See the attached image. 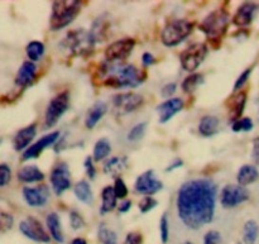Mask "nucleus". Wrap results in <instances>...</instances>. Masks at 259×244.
I'll return each instance as SVG.
<instances>
[{"instance_id": "c9c22d12", "label": "nucleus", "mask_w": 259, "mask_h": 244, "mask_svg": "<svg viewBox=\"0 0 259 244\" xmlns=\"http://www.w3.org/2000/svg\"><path fill=\"white\" fill-rule=\"evenodd\" d=\"M147 131V123L143 121V123H138L133 127V128L129 131L128 136H126V139L129 142H138L139 139H142L146 134Z\"/></svg>"}, {"instance_id": "2eb2a0df", "label": "nucleus", "mask_w": 259, "mask_h": 244, "mask_svg": "<svg viewBox=\"0 0 259 244\" xmlns=\"http://www.w3.org/2000/svg\"><path fill=\"white\" fill-rule=\"evenodd\" d=\"M23 199L29 207L42 208L50 199V191L46 185H39L35 187L25 186L23 187Z\"/></svg>"}, {"instance_id": "13d9d810", "label": "nucleus", "mask_w": 259, "mask_h": 244, "mask_svg": "<svg viewBox=\"0 0 259 244\" xmlns=\"http://www.w3.org/2000/svg\"><path fill=\"white\" fill-rule=\"evenodd\" d=\"M239 244H240V243H239Z\"/></svg>"}, {"instance_id": "393cba45", "label": "nucleus", "mask_w": 259, "mask_h": 244, "mask_svg": "<svg viewBox=\"0 0 259 244\" xmlns=\"http://www.w3.org/2000/svg\"><path fill=\"white\" fill-rule=\"evenodd\" d=\"M220 120L215 115H205L202 116L199 123V133L202 137H214L215 134L219 133Z\"/></svg>"}, {"instance_id": "6e6d98bb", "label": "nucleus", "mask_w": 259, "mask_h": 244, "mask_svg": "<svg viewBox=\"0 0 259 244\" xmlns=\"http://www.w3.org/2000/svg\"><path fill=\"white\" fill-rule=\"evenodd\" d=\"M257 106H258V119H259V96L257 99Z\"/></svg>"}, {"instance_id": "7c9ffc66", "label": "nucleus", "mask_w": 259, "mask_h": 244, "mask_svg": "<svg viewBox=\"0 0 259 244\" xmlns=\"http://www.w3.org/2000/svg\"><path fill=\"white\" fill-rule=\"evenodd\" d=\"M111 152V144L109 142V139L106 138H100L94 146V152H93V159L96 162H100L103 159L108 158L109 154Z\"/></svg>"}, {"instance_id": "09e8293b", "label": "nucleus", "mask_w": 259, "mask_h": 244, "mask_svg": "<svg viewBox=\"0 0 259 244\" xmlns=\"http://www.w3.org/2000/svg\"><path fill=\"white\" fill-rule=\"evenodd\" d=\"M176 89H177V85L176 83H169V84H166V85L162 88L161 90V95L163 96V98H168L171 99V96L174 95L175 93H176Z\"/></svg>"}, {"instance_id": "864d4df0", "label": "nucleus", "mask_w": 259, "mask_h": 244, "mask_svg": "<svg viewBox=\"0 0 259 244\" xmlns=\"http://www.w3.org/2000/svg\"><path fill=\"white\" fill-rule=\"evenodd\" d=\"M132 208V201L131 200H125V201L121 202L119 205V213H128Z\"/></svg>"}, {"instance_id": "58836bf2", "label": "nucleus", "mask_w": 259, "mask_h": 244, "mask_svg": "<svg viewBox=\"0 0 259 244\" xmlns=\"http://www.w3.org/2000/svg\"><path fill=\"white\" fill-rule=\"evenodd\" d=\"M157 205H158V201H157L154 197L146 196L142 199L141 202H139V210H141L142 214H147V213H149L151 210H153Z\"/></svg>"}, {"instance_id": "a211bd4d", "label": "nucleus", "mask_w": 259, "mask_h": 244, "mask_svg": "<svg viewBox=\"0 0 259 244\" xmlns=\"http://www.w3.org/2000/svg\"><path fill=\"white\" fill-rule=\"evenodd\" d=\"M257 10L258 5L254 4V3H243V4L238 8L237 12H235L234 17H233L232 19V23L240 28L248 27L249 24H252Z\"/></svg>"}, {"instance_id": "412c9836", "label": "nucleus", "mask_w": 259, "mask_h": 244, "mask_svg": "<svg viewBox=\"0 0 259 244\" xmlns=\"http://www.w3.org/2000/svg\"><path fill=\"white\" fill-rule=\"evenodd\" d=\"M35 134H37V126L35 124H30V126L24 127L20 131H18L13 138V147H14L15 151H25L34 139Z\"/></svg>"}, {"instance_id": "f257e3e1", "label": "nucleus", "mask_w": 259, "mask_h": 244, "mask_svg": "<svg viewBox=\"0 0 259 244\" xmlns=\"http://www.w3.org/2000/svg\"><path fill=\"white\" fill-rule=\"evenodd\" d=\"M218 186L209 179H195L177 192V214L190 229L197 230L214 220Z\"/></svg>"}, {"instance_id": "c85d7f7f", "label": "nucleus", "mask_w": 259, "mask_h": 244, "mask_svg": "<svg viewBox=\"0 0 259 244\" xmlns=\"http://www.w3.org/2000/svg\"><path fill=\"white\" fill-rule=\"evenodd\" d=\"M73 194L78 201L83 202L86 205H91L94 201L93 190H91L90 184L86 180H81L73 187Z\"/></svg>"}, {"instance_id": "4d7b16f0", "label": "nucleus", "mask_w": 259, "mask_h": 244, "mask_svg": "<svg viewBox=\"0 0 259 244\" xmlns=\"http://www.w3.org/2000/svg\"><path fill=\"white\" fill-rule=\"evenodd\" d=\"M184 244H194V243H191V242H185Z\"/></svg>"}, {"instance_id": "aec40b11", "label": "nucleus", "mask_w": 259, "mask_h": 244, "mask_svg": "<svg viewBox=\"0 0 259 244\" xmlns=\"http://www.w3.org/2000/svg\"><path fill=\"white\" fill-rule=\"evenodd\" d=\"M35 75H37V65L32 61H25L18 70L17 76H15V85L19 88H28L34 81Z\"/></svg>"}, {"instance_id": "a19ab883", "label": "nucleus", "mask_w": 259, "mask_h": 244, "mask_svg": "<svg viewBox=\"0 0 259 244\" xmlns=\"http://www.w3.org/2000/svg\"><path fill=\"white\" fill-rule=\"evenodd\" d=\"M70 225L73 230L82 229L85 227V220H83L82 215L76 212V210L70 212Z\"/></svg>"}, {"instance_id": "f704fd0d", "label": "nucleus", "mask_w": 259, "mask_h": 244, "mask_svg": "<svg viewBox=\"0 0 259 244\" xmlns=\"http://www.w3.org/2000/svg\"><path fill=\"white\" fill-rule=\"evenodd\" d=\"M98 237L101 244H118V235H116V233L106 228L104 224L99 227Z\"/></svg>"}, {"instance_id": "4468645a", "label": "nucleus", "mask_w": 259, "mask_h": 244, "mask_svg": "<svg viewBox=\"0 0 259 244\" xmlns=\"http://www.w3.org/2000/svg\"><path fill=\"white\" fill-rule=\"evenodd\" d=\"M162 187H163V184L159 180H157L153 170H148V171L139 175L136 180V184H134L136 191L138 194L147 195V196L157 194L158 191H161Z\"/></svg>"}, {"instance_id": "e433bc0d", "label": "nucleus", "mask_w": 259, "mask_h": 244, "mask_svg": "<svg viewBox=\"0 0 259 244\" xmlns=\"http://www.w3.org/2000/svg\"><path fill=\"white\" fill-rule=\"evenodd\" d=\"M253 120L250 118H242L239 120L232 123V129L233 132L238 133V132H249L253 129Z\"/></svg>"}, {"instance_id": "1a4fd4ad", "label": "nucleus", "mask_w": 259, "mask_h": 244, "mask_svg": "<svg viewBox=\"0 0 259 244\" xmlns=\"http://www.w3.org/2000/svg\"><path fill=\"white\" fill-rule=\"evenodd\" d=\"M136 47V39L133 38H123L110 43L105 50V60L109 62H123L131 56Z\"/></svg>"}, {"instance_id": "b1692460", "label": "nucleus", "mask_w": 259, "mask_h": 244, "mask_svg": "<svg viewBox=\"0 0 259 244\" xmlns=\"http://www.w3.org/2000/svg\"><path fill=\"white\" fill-rule=\"evenodd\" d=\"M17 177L23 184H33V182L42 181L45 179V174L35 165H28L18 171Z\"/></svg>"}, {"instance_id": "de8ad7c7", "label": "nucleus", "mask_w": 259, "mask_h": 244, "mask_svg": "<svg viewBox=\"0 0 259 244\" xmlns=\"http://www.w3.org/2000/svg\"><path fill=\"white\" fill-rule=\"evenodd\" d=\"M83 166H85L86 175L90 177V180H94L96 176V169L93 164V157H86L85 162H83Z\"/></svg>"}, {"instance_id": "5fc2aeb1", "label": "nucleus", "mask_w": 259, "mask_h": 244, "mask_svg": "<svg viewBox=\"0 0 259 244\" xmlns=\"http://www.w3.org/2000/svg\"><path fill=\"white\" fill-rule=\"evenodd\" d=\"M71 244H88V242H86L83 238H75V239L71 242Z\"/></svg>"}, {"instance_id": "7ed1b4c3", "label": "nucleus", "mask_w": 259, "mask_h": 244, "mask_svg": "<svg viewBox=\"0 0 259 244\" xmlns=\"http://www.w3.org/2000/svg\"><path fill=\"white\" fill-rule=\"evenodd\" d=\"M81 10V2H53L52 14L50 19L51 30H61L70 25Z\"/></svg>"}, {"instance_id": "f3484780", "label": "nucleus", "mask_w": 259, "mask_h": 244, "mask_svg": "<svg viewBox=\"0 0 259 244\" xmlns=\"http://www.w3.org/2000/svg\"><path fill=\"white\" fill-rule=\"evenodd\" d=\"M184 109V100L180 98H171L167 99L166 101L159 104L156 108L157 113H158L159 119L158 121L161 124H166L167 121L171 120L177 113Z\"/></svg>"}, {"instance_id": "423d86ee", "label": "nucleus", "mask_w": 259, "mask_h": 244, "mask_svg": "<svg viewBox=\"0 0 259 244\" xmlns=\"http://www.w3.org/2000/svg\"><path fill=\"white\" fill-rule=\"evenodd\" d=\"M194 23L187 19H174L161 32V40L166 47H176L192 33Z\"/></svg>"}, {"instance_id": "72a5a7b5", "label": "nucleus", "mask_w": 259, "mask_h": 244, "mask_svg": "<svg viewBox=\"0 0 259 244\" xmlns=\"http://www.w3.org/2000/svg\"><path fill=\"white\" fill-rule=\"evenodd\" d=\"M25 53L32 62H37L45 55V45L40 40H32L25 47Z\"/></svg>"}, {"instance_id": "8fccbe9b", "label": "nucleus", "mask_w": 259, "mask_h": 244, "mask_svg": "<svg viewBox=\"0 0 259 244\" xmlns=\"http://www.w3.org/2000/svg\"><path fill=\"white\" fill-rule=\"evenodd\" d=\"M252 158L255 165L259 166V137L253 139V148H252Z\"/></svg>"}, {"instance_id": "ddd939ff", "label": "nucleus", "mask_w": 259, "mask_h": 244, "mask_svg": "<svg viewBox=\"0 0 259 244\" xmlns=\"http://www.w3.org/2000/svg\"><path fill=\"white\" fill-rule=\"evenodd\" d=\"M19 230L28 239L37 243H50L51 235L45 230L43 225L38 219L33 217L25 218L19 223Z\"/></svg>"}, {"instance_id": "603ef678", "label": "nucleus", "mask_w": 259, "mask_h": 244, "mask_svg": "<svg viewBox=\"0 0 259 244\" xmlns=\"http://www.w3.org/2000/svg\"><path fill=\"white\" fill-rule=\"evenodd\" d=\"M182 166H184V161H182V159H180V158H177V159H175V161L172 162V164L169 165L168 167H167L166 171L171 172V171H174V170L180 169V167H182Z\"/></svg>"}, {"instance_id": "a878e982", "label": "nucleus", "mask_w": 259, "mask_h": 244, "mask_svg": "<svg viewBox=\"0 0 259 244\" xmlns=\"http://www.w3.org/2000/svg\"><path fill=\"white\" fill-rule=\"evenodd\" d=\"M259 179V171L255 166L253 165H244L239 169L237 175V181L238 185L245 187L248 185L254 184Z\"/></svg>"}, {"instance_id": "5701e85b", "label": "nucleus", "mask_w": 259, "mask_h": 244, "mask_svg": "<svg viewBox=\"0 0 259 244\" xmlns=\"http://www.w3.org/2000/svg\"><path fill=\"white\" fill-rule=\"evenodd\" d=\"M108 111V105L103 101H98V103L94 104L90 109H89L88 114H86L85 118V127L88 129H94L96 127V124L104 118V115Z\"/></svg>"}, {"instance_id": "37998d69", "label": "nucleus", "mask_w": 259, "mask_h": 244, "mask_svg": "<svg viewBox=\"0 0 259 244\" xmlns=\"http://www.w3.org/2000/svg\"><path fill=\"white\" fill-rule=\"evenodd\" d=\"M12 180V170L7 164H0V187L7 186Z\"/></svg>"}, {"instance_id": "39448f33", "label": "nucleus", "mask_w": 259, "mask_h": 244, "mask_svg": "<svg viewBox=\"0 0 259 244\" xmlns=\"http://www.w3.org/2000/svg\"><path fill=\"white\" fill-rule=\"evenodd\" d=\"M229 25V14L224 9H217L209 13L200 23L199 28L214 42H220L223 35L227 33Z\"/></svg>"}, {"instance_id": "f8f14e48", "label": "nucleus", "mask_w": 259, "mask_h": 244, "mask_svg": "<svg viewBox=\"0 0 259 244\" xmlns=\"http://www.w3.org/2000/svg\"><path fill=\"white\" fill-rule=\"evenodd\" d=\"M51 187L55 195L60 196L71 187V172L65 162L55 165L50 175Z\"/></svg>"}, {"instance_id": "6e6552de", "label": "nucleus", "mask_w": 259, "mask_h": 244, "mask_svg": "<svg viewBox=\"0 0 259 244\" xmlns=\"http://www.w3.org/2000/svg\"><path fill=\"white\" fill-rule=\"evenodd\" d=\"M207 55V46L205 43L196 42L192 45L187 46L180 56L181 66L187 72H194L195 70L199 68L202 61L205 60Z\"/></svg>"}, {"instance_id": "473e14b6", "label": "nucleus", "mask_w": 259, "mask_h": 244, "mask_svg": "<svg viewBox=\"0 0 259 244\" xmlns=\"http://www.w3.org/2000/svg\"><path fill=\"white\" fill-rule=\"evenodd\" d=\"M205 81V77L202 73L195 72L187 76L184 81H182V90L186 94H192L200 85H202Z\"/></svg>"}, {"instance_id": "49530a36", "label": "nucleus", "mask_w": 259, "mask_h": 244, "mask_svg": "<svg viewBox=\"0 0 259 244\" xmlns=\"http://www.w3.org/2000/svg\"><path fill=\"white\" fill-rule=\"evenodd\" d=\"M143 243V237L138 232H131L126 234L123 244H142Z\"/></svg>"}, {"instance_id": "c03bdc74", "label": "nucleus", "mask_w": 259, "mask_h": 244, "mask_svg": "<svg viewBox=\"0 0 259 244\" xmlns=\"http://www.w3.org/2000/svg\"><path fill=\"white\" fill-rule=\"evenodd\" d=\"M204 244H222V234L218 230H209L204 235Z\"/></svg>"}, {"instance_id": "4be33fe9", "label": "nucleus", "mask_w": 259, "mask_h": 244, "mask_svg": "<svg viewBox=\"0 0 259 244\" xmlns=\"http://www.w3.org/2000/svg\"><path fill=\"white\" fill-rule=\"evenodd\" d=\"M111 23L108 19V15L104 14L101 17H99L95 22L93 23V27L90 29V34L93 37L94 42H104V40L108 39L109 30H110Z\"/></svg>"}, {"instance_id": "6ab92c4d", "label": "nucleus", "mask_w": 259, "mask_h": 244, "mask_svg": "<svg viewBox=\"0 0 259 244\" xmlns=\"http://www.w3.org/2000/svg\"><path fill=\"white\" fill-rule=\"evenodd\" d=\"M245 103H247V93L245 91H239L230 96L227 101L228 113H229V120L232 123L239 120L244 111Z\"/></svg>"}, {"instance_id": "3c124183", "label": "nucleus", "mask_w": 259, "mask_h": 244, "mask_svg": "<svg viewBox=\"0 0 259 244\" xmlns=\"http://www.w3.org/2000/svg\"><path fill=\"white\" fill-rule=\"evenodd\" d=\"M142 62H143L144 66H151L156 62V58H154V56L152 53L146 52L142 56Z\"/></svg>"}, {"instance_id": "c756f323", "label": "nucleus", "mask_w": 259, "mask_h": 244, "mask_svg": "<svg viewBox=\"0 0 259 244\" xmlns=\"http://www.w3.org/2000/svg\"><path fill=\"white\" fill-rule=\"evenodd\" d=\"M128 167V158L123 157H111L104 164V172L111 176L121 174Z\"/></svg>"}, {"instance_id": "0eeeda50", "label": "nucleus", "mask_w": 259, "mask_h": 244, "mask_svg": "<svg viewBox=\"0 0 259 244\" xmlns=\"http://www.w3.org/2000/svg\"><path fill=\"white\" fill-rule=\"evenodd\" d=\"M70 109V93L62 91L51 99L45 113L46 128H52L58 123L63 114Z\"/></svg>"}, {"instance_id": "4c0bfd02", "label": "nucleus", "mask_w": 259, "mask_h": 244, "mask_svg": "<svg viewBox=\"0 0 259 244\" xmlns=\"http://www.w3.org/2000/svg\"><path fill=\"white\" fill-rule=\"evenodd\" d=\"M159 235H161V242L166 244L169 239V222L167 214L162 215L159 220Z\"/></svg>"}, {"instance_id": "9d476101", "label": "nucleus", "mask_w": 259, "mask_h": 244, "mask_svg": "<svg viewBox=\"0 0 259 244\" xmlns=\"http://www.w3.org/2000/svg\"><path fill=\"white\" fill-rule=\"evenodd\" d=\"M249 199V192L245 187L240 186V185L229 184L225 185L222 190V195H220V202H222L223 208L225 209H232V208H237L238 205L243 204Z\"/></svg>"}, {"instance_id": "ea45409f", "label": "nucleus", "mask_w": 259, "mask_h": 244, "mask_svg": "<svg viewBox=\"0 0 259 244\" xmlns=\"http://www.w3.org/2000/svg\"><path fill=\"white\" fill-rule=\"evenodd\" d=\"M113 187L118 199H125L126 195H128V187H126L125 182L121 177H116L115 184H114Z\"/></svg>"}, {"instance_id": "20e7f679", "label": "nucleus", "mask_w": 259, "mask_h": 244, "mask_svg": "<svg viewBox=\"0 0 259 244\" xmlns=\"http://www.w3.org/2000/svg\"><path fill=\"white\" fill-rule=\"evenodd\" d=\"M96 43L91 37L90 30L75 29L66 34L60 46L67 52H71V55L85 56L91 53Z\"/></svg>"}, {"instance_id": "2f4dec72", "label": "nucleus", "mask_w": 259, "mask_h": 244, "mask_svg": "<svg viewBox=\"0 0 259 244\" xmlns=\"http://www.w3.org/2000/svg\"><path fill=\"white\" fill-rule=\"evenodd\" d=\"M259 235V225L255 220H248L243 227V242L244 244H254Z\"/></svg>"}, {"instance_id": "cd10ccee", "label": "nucleus", "mask_w": 259, "mask_h": 244, "mask_svg": "<svg viewBox=\"0 0 259 244\" xmlns=\"http://www.w3.org/2000/svg\"><path fill=\"white\" fill-rule=\"evenodd\" d=\"M101 208H100V214L105 215L108 213L113 212L116 208V197L115 192H114L113 186H106L104 187L103 191H101Z\"/></svg>"}, {"instance_id": "f03ea898", "label": "nucleus", "mask_w": 259, "mask_h": 244, "mask_svg": "<svg viewBox=\"0 0 259 244\" xmlns=\"http://www.w3.org/2000/svg\"><path fill=\"white\" fill-rule=\"evenodd\" d=\"M98 75L104 85L114 89H136L146 80V72H142L134 65L123 62L104 61L99 66Z\"/></svg>"}, {"instance_id": "9b49d317", "label": "nucleus", "mask_w": 259, "mask_h": 244, "mask_svg": "<svg viewBox=\"0 0 259 244\" xmlns=\"http://www.w3.org/2000/svg\"><path fill=\"white\" fill-rule=\"evenodd\" d=\"M143 96L136 93L118 94L113 99L114 111L118 115H128L143 105Z\"/></svg>"}, {"instance_id": "bb28decb", "label": "nucleus", "mask_w": 259, "mask_h": 244, "mask_svg": "<svg viewBox=\"0 0 259 244\" xmlns=\"http://www.w3.org/2000/svg\"><path fill=\"white\" fill-rule=\"evenodd\" d=\"M46 225L50 232L51 238L56 240L57 243H63L65 238H63L62 227H61V220L56 213H50L46 218Z\"/></svg>"}, {"instance_id": "a18cd8bd", "label": "nucleus", "mask_w": 259, "mask_h": 244, "mask_svg": "<svg viewBox=\"0 0 259 244\" xmlns=\"http://www.w3.org/2000/svg\"><path fill=\"white\" fill-rule=\"evenodd\" d=\"M250 72H252V68H247V70L245 71H243L242 73H240V76L239 77H238V80L235 81V85H234V91H238V90H240V89L243 88V86H244V84L247 83L248 81V78H249V76H250Z\"/></svg>"}, {"instance_id": "dca6fc26", "label": "nucleus", "mask_w": 259, "mask_h": 244, "mask_svg": "<svg viewBox=\"0 0 259 244\" xmlns=\"http://www.w3.org/2000/svg\"><path fill=\"white\" fill-rule=\"evenodd\" d=\"M60 138V132L56 131L52 132V133H48L46 136H43L42 138L38 139L34 144L28 147L24 152H23V161H28V159H33V158H38L40 156L43 151L48 147L53 146V144L57 142V139Z\"/></svg>"}, {"instance_id": "79ce46f5", "label": "nucleus", "mask_w": 259, "mask_h": 244, "mask_svg": "<svg viewBox=\"0 0 259 244\" xmlns=\"http://www.w3.org/2000/svg\"><path fill=\"white\" fill-rule=\"evenodd\" d=\"M14 224V218L8 213H0V232L5 233L10 230Z\"/></svg>"}]
</instances>
